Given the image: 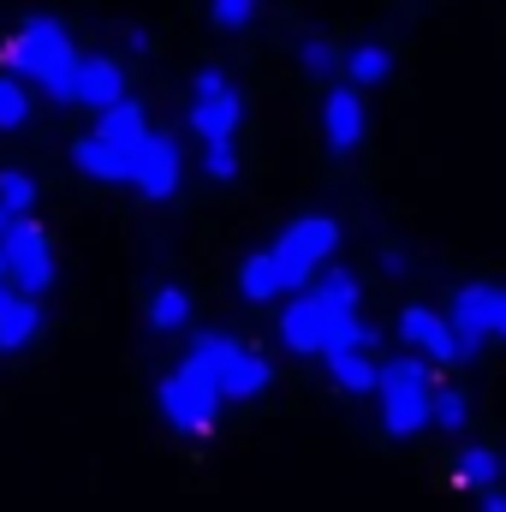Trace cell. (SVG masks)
Wrapping results in <instances>:
<instances>
[{
  "instance_id": "6da1fadb",
  "label": "cell",
  "mask_w": 506,
  "mask_h": 512,
  "mask_svg": "<svg viewBox=\"0 0 506 512\" xmlns=\"http://www.w3.org/2000/svg\"><path fill=\"white\" fill-rule=\"evenodd\" d=\"M0 60H6L0 72H12V78L36 84L48 102L78 108V66H84V54H78L72 30H66L60 18L30 12V18L12 30V42H6V54H0Z\"/></svg>"
},
{
  "instance_id": "7a4b0ae2",
  "label": "cell",
  "mask_w": 506,
  "mask_h": 512,
  "mask_svg": "<svg viewBox=\"0 0 506 512\" xmlns=\"http://www.w3.org/2000/svg\"><path fill=\"white\" fill-rule=\"evenodd\" d=\"M185 364H197L209 382L221 387V399H262L268 387H274V364L245 346V340H233V334H221V328H203V334H191V352H185Z\"/></svg>"
},
{
  "instance_id": "3957f363",
  "label": "cell",
  "mask_w": 506,
  "mask_h": 512,
  "mask_svg": "<svg viewBox=\"0 0 506 512\" xmlns=\"http://www.w3.org/2000/svg\"><path fill=\"white\" fill-rule=\"evenodd\" d=\"M381 435L387 441H411V435H423L429 429V399H435V376H429V364L417 358V352H399V358H387L381 364Z\"/></svg>"
},
{
  "instance_id": "277c9868",
  "label": "cell",
  "mask_w": 506,
  "mask_h": 512,
  "mask_svg": "<svg viewBox=\"0 0 506 512\" xmlns=\"http://www.w3.org/2000/svg\"><path fill=\"white\" fill-rule=\"evenodd\" d=\"M334 251H340V221H334V215H298V221L268 245V256L280 262L286 298H292V292H310V280L334 262Z\"/></svg>"
},
{
  "instance_id": "5b68a950",
  "label": "cell",
  "mask_w": 506,
  "mask_h": 512,
  "mask_svg": "<svg viewBox=\"0 0 506 512\" xmlns=\"http://www.w3.org/2000/svg\"><path fill=\"white\" fill-rule=\"evenodd\" d=\"M221 387L209 382L197 364H173L167 376H161V387H155V411L167 417V429L173 435H209L215 423H221Z\"/></svg>"
},
{
  "instance_id": "8992f818",
  "label": "cell",
  "mask_w": 506,
  "mask_h": 512,
  "mask_svg": "<svg viewBox=\"0 0 506 512\" xmlns=\"http://www.w3.org/2000/svg\"><path fill=\"white\" fill-rule=\"evenodd\" d=\"M185 120L197 131V143H239V126H245V96L239 84L221 72V66H203L191 78V108Z\"/></svg>"
},
{
  "instance_id": "52a82bcc",
  "label": "cell",
  "mask_w": 506,
  "mask_h": 512,
  "mask_svg": "<svg viewBox=\"0 0 506 512\" xmlns=\"http://www.w3.org/2000/svg\"><path fill=\"white\" fill-rule=\"evenodd\" d=\"M0 262H6V286L12 292H24V298H42L48 286H54V245H48V233L24 215V221H6V233H0Z\"/></svg>"
},
{
  "instance_id": "ba28073f",
  "label": "cell",
  "mask_w": 506,
  "mask_h": 512,
  "mask_svg": "<svg viewBox=\"0 0 506 512\" xmlns=\"http://www.w3.org/2000/svg\"><path fill=\"white\" fill-rule=\"evenodd\" d=\"M179 179H185L179 143H173L167 131H149V137L131 149V191H137L143 203H167V197L179 191Z\"/></svg>"
},
{
  "instance_id": "9c48e42d",
  "label": "cell",
  "mask_w": 506,
  "mask_h": 512,
  "mask_svg": "<svg viewBox=\"0 0 506 512\" xmlns=\"http://www.w3.org/2000/svg\"><path fill=\"white\" fill-rule=\"evenodd\" d=\"M447 322H453V340L465 352V364L495 340V286L489 280H471V286H453L447 298Z\"/></svg>"
},
{
  "instance_id": "30bf717a",
  "label": "cell",
  "mask_w": 506,
  "mask_h": 512,
  "mask_svg": "<svg viewBox=\"0 0 506 512\" xmlns=\"http://www.w3.org/2000/svg\"><path fill=\"white\" fill-rule=\"evenodd\" d=\"M399 340H405V352H417L429 370H435V364H465V352H459V340H453L447 310L405 304V310H399Z\"/></svg>"
},
{
  "instance_id": "8fae6325",
  "label": "cell",
  "mask_w": 506,
  "mask_h": 512,
  "mask_svg": "<svg viewBox=\"0 0 506 512\" xmlns=\"http://www.w3.org/2000/svg\"><path fill=\"white\" fill-rule=\"evenodd\" d=\"M364 131H370L364 90H352V84H328V96H322V137H328V149H334V155H352V149L364 143Z\"/></svg>"
},
{
  "instance_id": "7c38bea8",
  "label": "cell",
  "mask_w": 506,
  "mask_h": 512,
  "mask_svg": "<svg viewBox=\"0 0 506 512\" xmlns=\"http://www.w3.org/2000/svg\"><path fill=\"white\" fill-rule=\"evenodd\" d=\"M126 96H131L126 66H120L114 54H84V66H78V108L108 114V108H120Z\"/></svg>"
},
{
  "instance_id": "4fadbf2b",
  "label": "cell",
  "mask_w": 506,
  "mask_h": 512,
  "mask_svg": "<svg viewBox=\"0 0 506 512\" xmlns=\"http://www.w3.org/2000/svg\"><path fill=\"white\" fill-rule=\"evenodd\" d=\"M280 340L298 358H322V346H328V310L310 292H292L286 310H280Z\"/></svg>"
},
{
  "instance_id": "5bb4252c",
  "label": "cell",
  "mask_w": 506,
  "mask_h": 512,
  "mask_svg": "<svg viewBox=\"0 0 506 512\" xmlns=\"http://www.w3.org/2000/svg\"><path fill=\"white\" fill-rule=\"evenodd\" d=\"M72 167H78L84 179H96V185H131V155L114 149L108 137H96V131H84V137L72 143Z\"/></svg>"
},
{
  "instance_id": "9a60e30c",
  "label": "cell",
  "mask_w": 506,
  "mask_h": 512,
  "mask_svg": "<svg viewBox=\"0 0 506 512\" xmlns=\"http://www.w3.org/2000/svg\"><path fill=\"white\" fill-rule=\"evenodd\" d=\"M36 334H42V298L6 292L0 298V352H24Z\"/></svg>"
},
{
  "instance_id": "2e32d148",
  "label": "cell",
  "mask_w": 506,
  "mask_h": 512,
  "mask_svg": "<svg viewBox=\"0 0 506 512\" xmlns=\"http://www.w3.org/2000/svg\"><path fill=\"white\" fill-rule=\"evenodd\" d=\"M501 453L495 447H483V441H465L459 453H453V483L459 489H477V495H489V489H501Z\"/></svg>"
},
{
  "instance_id": "e0dca14e",
  "label": "cell",
  "mask_w": 506,
  "mask_h": 512,
  "mask_svg": "<svg viewBox=\"0 0 506 512\" xmlns=\"http://www.w3.org/2000/svg\"><path fill=\"white\" fill-rule=\"evenodd\" d=\"M310 298H316L328 316H358V310H364V286H358L352 268H322V274L310 280Z\"/></svg>"
},
{
  "instance_id": "ac0fdd59",
  "label": "cell",
  "mask_w": 506,
  "mask_h": 512,
  "mask_svg": "<svg viewBox=\"0 0 506 512\" xmlns=\"http://www.w3.org/2000/svg\"><path fill=\"white\" fill-rule=\"evenodd\" d=\"M322 370H328V382L340 387V393H376L381 387V364L370 352H328Z\"/></svg>"
},
{
  "instance_id": "d6986e66",
  "label": "cell",
  "mask_w": 506,
  "mask_h": 512,
  "mask_svg": "<svg viewBox=\"0 0 506 512\" xmlns=\"http://www.w3.org/2000/svg\"><path fill=\"white\" fill-rule=\"evenodd\" d=\"M239 298L245 304H274V298H286V280H280V262L268 251H256L239 262Z\"/></svg>"
},
{
  "instance_id": "ffe728a7",
  "label": "cell",
  "mask_w": 506,
  "mask_h": 512,
  "mask_svg": "<svg viewBox=\"0 0 506 512\" xmlns=\"http://www.w3.org/2000/svg\"><path fill=\"white\" fill-rule=\"evenodd\" d=\"M96 137H108L114 149H137L143 137H149V114H143V102H120V108H108V114H96Z\"/></svg>"
},
{
  "instance_id": "44dd1931",
  "label": "cell",
  "mask_w": 506,
  "mask_h": 512,
  "mask_svg": "<svg viewBox=\"0 0 506 512\" xmlns=\"http://www.w3.org/2000/svg\"><path fill=\"white\" fill-rule=\"evenodd\" d=\"M143 316H149L155 334H179V328H191V292L185 286H155L149 304H143Z\"/></svg>"
},
{
  "instance_id": "7402d4cb",
  "label": "cell",
  "mask_w": 506,
  "mask_h": 512,
  "mask_svg": "<svg viewBox=\"0 0 506 512\" xmlns=\"http://www.w3.org/2000/svg\"><path fill=\"white\" fill-rule=\"evenodd\" d=\"M393 72V48L387 42H358V48H346V84L352 90H370Z\"/></svg>"
},
{
  "instance_id": "603a6c76",
  "label": "cell",
  "mask_w": 506,
  "mask_h": 512,
  "mask_svg": "<svg viewBox=\"0 0 506 512\" xmlns=\"http://www.w3.org/2000/svg\"><path fill=\"white\" fill-rule=\"evenodd\" d=\"M465 423H471V393H465V387H435V399H429V429L465 435Z\"/></svg>"
},
{
  "instance_id": "cb8c5ba5",
  "label": "cell",
  "mask_w": 506,
  "mask_h": 512,
  "mask_svg": "<svg viewBox=\"0 0 506 512\" xmlns=\"http://www.w3.org/2000/svg\"><path fill=\"white\" fill-rule=\"evenodd\" d=\"M298 66L310 72V78H322V84H334V72H346V54L322 36V30H310L304 42H298Z\"/></svg>"
},
{
  "instance_id": "d4e9b609",
  "label": "cell",
  "mask_w": 506,
  "mask_h": 512,
  "mask_svg": "<svg viewBox=\"0 0 506 512\" xmlns=\"http://www.w3.org/2000/svg\"><path fill=\"white\" fill-rule=\"evenodd\" d=\"M36 209V179L24 167H0V215L6 221H24Z\"/></svg>"
},
{
  "instance_id": "484cf974",
  "label": "cell",
  "mask_w": 506,
  "mask_h": 512,
  "mask_svg": "<svg viewBox=\"0 0 506 512\" xmlns=\"http://www.w3.org/2000/svg\"><path fill=\"white\" fill-rule=\"evenodd\" d=\"M30 114H36L30 84H24V78H12V72H0V131H24V126H30Z\"/></svg>"
},
{
  "instance_id": "4316f807",
  "label": "cell",
  "mask_w": 506,
  "mask_h": 512,
  "mask_svg": "<svg viewBox=\"0 0 506 512\" xmlns=\"http://www.w3.org/2000/svg\"><path fill=\"white\" fill-rule=\"evenodd\" d=\"M376 346V328L364 322V316H328V346H322V358L328 352H370Z\"/></svg>"
},
{
  "instance_id": "83f0119b",
  "label": "cell",
  "mask_w": 506,
  "mask_h": 512,
  "mask_svg": "<svg viewBox=\"0 0 506 512\" xmlns=\"http://www.w3.org/2000/svg\"><path fill=\"white\" fill-rule=\"evenodd\" d=\"M203 173L215 185H233L239 179V143H203Z\"/></svg>"
},
{
  "instance_id": "f1b7e54d",
  "label": "cell",
  "mask_w": 506,
  "mask_h": 512,
  "mask_svg": "<svg viewBox=\"0 0 506 512\" xmlns=\"http://www.w3.org/2000/svg\"><path fill=\"white\" fill-rule=\"evenodd\" d=\"M209 12H215V24H221V30H245V24L256 18V0H215Z\"/></svg>"
},
{
  "instance_id": "f546056e",
  "label": "cell",
  "mask_w": 506,
  "mask_h": 512,
  "mask_svg": "<svg viewBox=\"0 0 506 512\" xmlns=\"http://www.w3.org/2000/svg\"><path fill=\"white\" fill-rule=\"evenodd\" d=\"M381 274H393V280H405V274H411V256L399 251V245H381Z\"/></svg>"
},
{
  "instance_id": "4dcf8cb0",
  "label": "cell",
  "mask_w": 506,
  "mask_h": 512,
  "mask_svg": "<svg viewBox=\"0 0 506 512\" xmlns=\"http://www.w3.org/2000/svg\"><path fill=\"white\" fill-rule=\"evenodd\" d=\"M126 48H131V54H149V48H155V36H149L143 24H126Z\"/></svg>"
},
{
  "instance_id": "1f68e13d",
  "label": "cell",
  "mask_w": 506,
  "mask_h": 512,
  "mask_svg": "<svg viewBox=\"0 0 506 512\" xmlns=\"http://www.w3.org/2000/svg\"><path fill=\"white\" fill-rule=\"evenodd\" d=\"M477 512H506V489H489V495H477Z\"/></svg>"
},
{
  "instance_id": "d6a6232c",
  "label": "cell",
  "mask_w": 506,
  "mask_h": 512,
  "mask_svg": "<svg viewBox=\"0 0 506 512\" xmlns=\"http://www.w3.org/2000/svg\"><path fill=\"white\" fill-rule=\"evenodd\" d=\"M495 340H506V286H495Z\"/></svg>"
},
{
  "instance_id": "836d02e7",
  "label": "cell",
  "mask_w": 506,
  "mask_h": 512,
  "mask_svg": "<svg viewBox=\"0 0 506 512\" xmlns=\"http://www.w3.org/2000/svg\"><path fill=\"white\" fill-rule=\"evenodd\" d=\"M0 233H6V215H0ZM12 286H6V262H0V298H6Z\"/></svg>"
},
{
  "instance_id": "e575fe53",
  "label": "cell",
  "mask_w": 506,
  "mask_h": 512,
  "mask_svg": "<svg viewBox=\"0 0 506 512\" xmlns=\"http://www.w3.org/2000/svg\"><path fill=\"white\" fill-rule=\"evenodd\" d=\"M501 471H506V453H501Z\"/></svg>"
}]
</instances>
